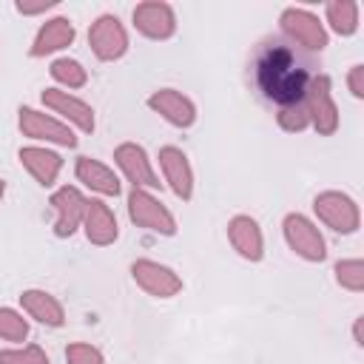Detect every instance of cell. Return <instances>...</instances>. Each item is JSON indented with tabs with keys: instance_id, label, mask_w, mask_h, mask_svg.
Returning <instances> with one entry per match:
<instances>
[{
	"instance_id": "obj_4",
	"label": "cell",
	"mask_w": 364,
	"mask_h": 364,
	"mask_svg": "<svg viewBox=\"0 0 364 364\" xmlns=\"http://www.w3.org/2000/svg\"><path fill=\"white\" fill-rule=\"evenodd\" d=\"M313 210L318 216L321 225H327L336 233H355L361 225V213L358 205L350 193L341 191H324L313 199Z\"/></svg>"
},
{
	"instance_id": "obj_26",
	"label": "cell",
	"mask_w": 364,
	"mask_h": 364,
	"mask_svg": "<svg viewBox=\"0 0 364 364\" xmlns=\"http://www.w3.org/2000/svg\"><path fill=\"white\" fill-rule=\"evenodd\" d=\"M0 364H51L48 353L37 344H26V347H11V350H0Z\"/></svg>"
},
{
	"instance_id": "obj_28",
	"label": "cell",
	"mask_w": 364,
	"mask_h": 364,
	"mask_svg": "<svg viewBox=\"0 0 364 364\" xmlns=\"http://www.w3.org/2000/svg\"><path fill=\"white\" fill-rule=\"evenodd\" d=\"M65 361L68 364H105L102 353L94 347V344H85V341H74L65 347Z\"/></svg>"
},
{
	"instance_id": "obj_25",
	"label": "cell",
	"mask_w": 364,
	"mask_h": 364,
	"mask_svg": "<svg viewBox=\"0 0 364 364\" xmlns=\"http://www.w3.org/2000/svg\"><path fill=\"white\" fill-rule=\"evenodd\" d=\"M336 282L350 293H361L364 290V262L361 259L336 262Z\"/></svg>"
},
{
	"instance_id": "obj_32",
	"label": "cell",
	"mask_w": 364,
	"mask_h": 364,
	"mask_svg": "<svg viewBox=\"0 0 364 364\" xmlns=\"http://www.w3.org/2000/svg\"><path fill=\"white\" fill-rule=\"evenodd\" d=\"M3 193H6V182L0 179V199H3Z\"/></svg>"
},
{
	"instance_id": "obj_7",
	"label": "cell",
	"mask_w": 364,
	"mask_h": 364,
	"mask_svg": "<svg viewBox=\"0 0 364 364\" xmlns=\"http://www.w3.org/2000/svg\"><path fill=\"white\" fill-rule=\"evenodd\" d=\"M88 46L91 51L97 54V60L102 63H111V60H119L125 51H128V31L125 26L119 23V17L114 14H102L91 23L88 28Z\"/></svg>"
},
{
	"instance_id": "obj_23",
	"label": "cell",
	"mask_w": 364,
	"mask_h": 364,
	"mask_svg": "<svg viewBox=\"0 0 364 364\" xmlns=\"http://www.w3.org/2000/svg\"><path fill=\"white\" fill-rule=\"evenodd\" d=\"M48 74H51L54 82L63 85V91H65V88H82V85L88 82V71L82 68V63H77V60H71V57L54 60L51 68H48Z\"/></svg>"
},
{
	"instance_id": "obj_30",
	"label": "cell",
	"mask_w": 364,
	"mask_h": 364,
	"mask_svg": "<svg viewBox=\"0 0 364 364\" xmlns=\"http://www.w3.org/2000/svg\"><path fill=\"white\" fill-rule=\"evenodd\" d=\"M51 6H54L51 0H46V3H37V6H28V3H17V11H20V14H40V11L51 9Z\"/></svg>"
},
{
	"instance_id": "obj_19",
	"label": "cell",
	"mask_w": 364,
	"mask_h": 364,
	"mask_svg": "<svg viewBox=\"0 0 364 364\" xmlns=\"http://www.w3.org/2000/svg\"><path fill=\"white\" fill-rule=\"evenodd\" d=\"M20 307H23L26 316H31L34 321H40L46 327H63V321H65L63 301L57 296H51L48 290H37V287L23 290L20 293Z\"/></svg>"
},
{
	"instance_id": "obj_21",
	"label": "cell",
	"mask_w": 364,
	"mask_h": 364,
	"mask_svg": "<svg viewBox=\"0 0 364 364\" xmlns=\"http://www.w3.org/2000/svg\"><path fill=\"white\" fill-rule=\"evenodd\" d=\"M74 43V23L68 17H51L40 26L34 43H31V57H46L60 48H68Z\"/></svg>"
},
{
	"instance_id": "obj_5",
	"label": "cell",
	"mask_w": 364,
	"mask_h": 364,
	"mask_svg": "<svg viewBox=\"0 0 364 364\" xmlns=\"http://www.w3.org/2000/svg\"><path fill=\"white\" fill-rule=\"evenodd\" d=\"M284 230V242L287 247L301 256L304 262H324L327 259V242L321 236V230L316 228V222H310L304 213H287L282 222Z\"/></svg>"
},
{
	"instance_id": "obj_11",
	"label": "cell",
	"mask_w": 364,
	"mask_h": 364,
	"mask_svg": "<svg viewBox=\"0 0 364 364\" xmlns=\"http://www.w3.org/2000/svg\"><path fill=\"white\" fill-rule=\"evenodd\" d=\"M85 196L80 193V188L74 185H63L51 193V208L57 213L54 219V233L60 239H68L77 233V228H82V216H85Z\"/></svg>"
},
{
	"instance_id": "obj_12",
	"label": "cell",
	"mask_w": 364,
	"mask_h": 364,
	"mask_svg": "<svg viewBox=\"0 0 364 364\" xmlns=\"http://www.w3.org/2000/svg\"><path fill=\"white\" fill-rule=\"evenodd\" d=\"M43 105L51 108L54 114H60V117L65 119V125H68V122L77 125L82 134H91L94 125H97L94 108H91L85 100H80V97L63 91V88H46V91H43Z\"/></svg>"
},
{
	"instance_id": "obj_15",
	"label": "cell",
	"mask_w": 364,
	"mask_h": 364,
	"mask_svg": "<svg viewBox=\"0 0 364 364\" xmlns=\"http://www.w3.org/2000/svg\"><path fill=\"white\" fill-rule=\"evenodd\" d=\"M134 26L148 40H168L176 31V14L168 3H139L134 9Z\"/></svg>"
},
{
	"instance_id": "obj_3",
	"label": "cell",
	"mask_w": 364,
	"mask_h": 364,
	"mask_svg": "<svg viewBox=\"0 0 364 364\" xmlns=\"http://www.w3.org/2000/svg\"><path fill=\"white\" fill-rule=\"evenodd\" d=\"M128 216L136 228L142 230H151V233H159V236H173L176 233V219L173 213L151 193V191H142V188H134L128 193Z\"/></svg>"
},
{
	"instance_id": "obj_24",
	"label": "cell",
	"mask_w": 364,
	"mask_h": 364,
	"mask_svg": "<svg viewBox=\"0 0 364 364\" xmlns=\"http://www.w3.org/2000/svg\"><path fill=\"white\" fill-rule=\"evenodd\" d=\"M0 338L11 344H20L28 338V321L23 318V313L11 307H0Z\"/></svg>"
},
{
	"instance_id": "obj_17",
	"label": "cell",
	"mask_w": 364,
	"mask_h": 364,
	"mask_svg": "<svg viewBox=\"0 0 364 364\" xmlns=\"http://www.w3.org/2000/svg\"><path fill=\"white\" fill-rule=\"evenodd\" d=\"M228 242L247 262H262V256H264V236L253 216H245V213L233 216L228 222Z\"/></svg>"
},
{
	"instance_id": "obj_14",
	"label": "cell",
	"mask_w": 364,
	"mask_h": 364,
	"mask_svg": "<svg viewBox=\"0 0 364 364\" xmlns=\"http://www.w3.org/2000/svg\"><path fill=\"white\" fill-rule=\"evenodd\" d=\"M148 108L154 114H159L162 119H168L176 128H191L196 122V105L191 102V97H185L176 88H159L148 97Z\"/></svg>"
},
{
	"instance_id": "obj_10",
	"label": "cell",
	"mask_w": 364,
	"mask_h": 364,
	"mask_svg": "<svg viewBox=\"0 0 364 364\" xmlns=\"http://www.w3.org/2000/svg\"><path fill=\"white\" fill-rule=\"evenodd\" d=\"M282 31L299 43L301 48H310V51H321L327 46V31L324 26L318 23V17L307 9H284L282 11Z\"/></svg>"
},
{
	"instance_id": "obj_22",
	"label": "cell",
	"mask_w": 364,
	"mask_h": 364,
	"mask_svg": "<svg viewBox=\"0 0 364 364\" xmlns=\"http://www.w3.org/2000/svg\"><path fill=\"white\" fill-rule=\"evenodd\" d=\"M324 11H327V23H330V28L336 34H341V37L355 34V28H358V3H353V0H330L324 6Z\"/></svg>"
},
{
	"instance_id": "obj_31",
	"label": "cell",
	"mask_w": 364,
	"mask_h": 364,
	"mask_svg": "<svg viewBox=\"0 0 364 364\" xmlns=\"http://www.w3.org/2000/svg\"><path fill=\"white\" fill-rule=\"evenodd\" d=\"M353 338H355L358 347L364 344V341H361V318H355V324H353Z\"/></svg>"
},
{
	"instance_id": "obj_2",
	"label": "cell",
	"mask_w": 364,
	"mask_h": 364,
	"mask_svg": "<svg viewBox=\"0 0 364 364\" xmlns=\"http://www.w3.org/2000/svg\"><path fill=\"white\" fill-rule=\"evenodd\" d=\"M17 125L23 131V136L28 139H37V142H46V145H60V148H77V136L71 131V125H65L63 119L46 114V111H37L31 105H20L17 111Z\"/></svg>"
},
{
	"instance_id": "obj_16",
	"label": "cell",
	"mask_w": 364,
	"mask_h": 364,
	"mask_svg": "<svg viewBox=\"0 0 364 364\" xmlns=\"http://www.w3.org/2000/svg\"><path fill=\"white\" fill-rule=\"evenodd\" d=\"M82 230H85V239H88L91 245H97V247L114 245L117 236H119L117 216H114V210H111L102 199H88V202H85Z\"/></svg>"
},
{
	"instance_id": "obj_27",
	"label": "cell",
	"mask_w": 364,
	"mask_h": 364,
	"mask_svg": "<svg viewBox=\"0 0 364 364\" xmlns=\"http://www.w3.org/2000/svg\"><path fill=\"white\" fill-rule=\"evenodd\" d=\"M276 119H279V125L284 128V131H304V128H310V117H307V108H304V102H296V105H284L279 114H276Z\"/></svg>"
},
{
	"instance_id": "obj_6",
	"label": "cell",
	"mask_w": 364,
	"mask_h": 364,
	"mask_svg": "<svg viewBox=\"0 0 364 364\" xmlns=\"http://www.w3.org/2000/svg\"><path fill=\"white\" fill-rule=\"evenodd\" d=\"M304 108H307L310 125L321 136L336 134V128H338V105L333 100V85H330L327 74H318V77L310 80V88L304 94Z\"/></svg>"
},
{
	"instance_id": "obj_29",
	"label": "cell",
	"mask_w": 364,
	"mask_h": 364,
	"mask_svg": "<svg viewBox=\"0 0 364 364\" xmlns=\"http://www.w3.org/2000/svg\"><path fill=\"white\" fill-rule=\"evenodd\" d=\"M347 85H350V91H353L355 100L364 97V65H353V68H350V74H347Z\"/></svg>"
},
{
	"instance_id": "obj_8",
	"label": "cell",
	"mask_w": 364,
	"mask_h": 364,
	"mask_svg": "<svg viewBox=\"0 0 364 364\" xmlns=\"http://www.w3.org/2000/svg\"><path fill=\"white\" fill-rule=\"evenodd\" d=\"M114 162H117V168L122 171V176L134 188H142V191L159 188V176H156V171H154V165H151V159H148L142 145H136V142L117 145L114 148Z\"/></svg>"
},
{
	"instance_id": "obj_1",
	"label": "cell",
	"mask_w": 364,
	"mask_h": 364,
	"mask_svg": "<svg viewBox=\"0 0 364 364\" xmlns=\"http://www.w3.org/2000/svg\"><path fill=\"white\" fill-rule=\"evenodd\" d=\"M256 88L264 100L276 105H296L304 102V94L310 88V68L307 63L284 43H264L253 63Z\"/></svg>"
},
{
	"instance_id": "obj_18",
	"label": "cell",
	"mask_w": 364,
	"mask_h": 364,
	"mask_svg": "<svg viewBox=\"0 0 364 364\" xmlns=\"http://www.w3.org/2000/svg\"><path fill=\"white\" fill-rule=\"evenodd\" d=\"M17 159L34 176V182L43 185V188H51L57 182L60 171H63V156L57 151L46 148V145H26V148H20Z\"/></svg>"
},
{
	"instance_id": "obj_20",
	"label": "cell",
	"mask_w": 364,
	"mask_h": 364,
	"mask_svg": "<svg viewBox=\"0 0 364 364\" xmlns=\"http://www.w3.org/2000/svg\"><path fill=\"white\" fill-rule=\"evenodd\" d=\"M74 173H77V179H80L88 191H94V193H102V196H119V191H122L119 176H117L105 162H100V159L80 156L77 165H74Z\"/></svg>"
},
{
	"instance_id": "obj_9",
	"label": "cell",
	"mask_w": 364,
	"mask_h": 364,
	"mask_svg": "<svg viewBox=\"0 0 364 364\" xmlns=\"http://www.w3.org/2000/svg\"><path fill=\"white\" fill-rule=\"evenodd\" d=\"M131 276L154 299H171L182 290V279L168 264H159L154 259H136L131 264Z\"/></svg>"
},
{
	"instance_id": "obj_13",
	"label": "cell",
	"mask_w": 364,
	"mask_h": 364,
	"mask_svg": "<svg viewBox=\"0 0 364 364\" xmlns=\"http://www.w3.org/2000/svg\"><path fill=\"white\" fill-rule=\"evenodd\" d=\"M159 168H162V176L168 182V188L173 191V196L188 202L193 196V168H191L185 151L176 148V145L159 148Z\"/></svg>"
}]
</instances>
